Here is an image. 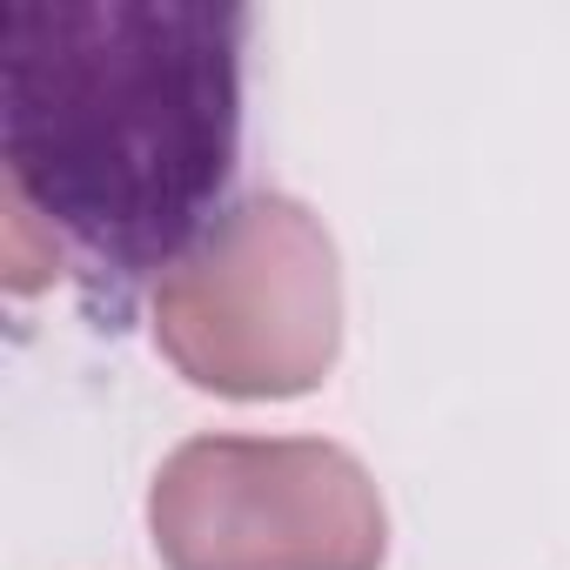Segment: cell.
<instances>
[{
	"label": "cell",
	"instance_id": "1",
	"mask_svg": "<svg viewBox=\"0 0 570 570\" xmlns=\"http://www.w3.org/2000/svg\"><path fill=\"white\" fill-rule=\"evenodd\" d=\"M235 0H0V161L68 268L115 303L215 222L242 141Z\"/></svg>",
	"mask_w": 570,
	"mask_h": 570
},
{
	"label": "cell",
	"instance_id": "2",
	"mask_svg": "<svg viewBox=\"0 0 570 570\" xmlns=\"http://www.w3.org/2000/svg\"><path fill=\"white\" fill-rule=\"evenodd\" d=\"M161 356L215 396H303L343 350V268L289 195L235 202L155 289Z\"/></svg>",
	"mask_w": 570,
	"mask_h": 570
},
{
	"label": "cell",
	"instance_id": "3",
	"mask_svg": "<svg viewBox=\"0 0 570 570\" xmlns=\"http://www.w3.org/2000/svg\"><path fill=\"white\" fill-rule=\"evenodd\" d=\"M168 570H383L390 517L370 470L316 436H195L155 490Z\"/></svg>",
	"mask_w": 570,
	"mask_h": 570
}]
</instances>
